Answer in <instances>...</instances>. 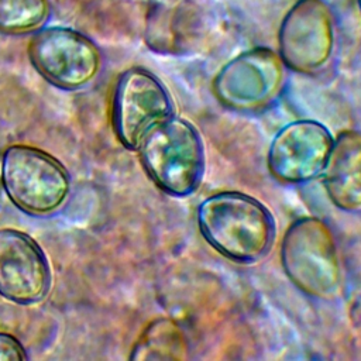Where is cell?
<instances>
[{
  "mask_svg": "<svg viewBox=\"0 0 361 361\" xmlns=\"http://www.w3.org/2000/svg\"><path fill=\"white\" fill-rule=\"evenodd\" d=\"M196 219L207 244L240 264H254L267 257L276 234L271 212L255 197L235 190L203 199Z\"/></svg>",
  "mask_w": 361,
  "mask_h": 361,
  "instance_id": "1",
  "label": "cell"
},
{
  "mask_svg": "<svg viewBox=\"0 0 361 361\" xmlns=\"http://www.w3.org/2000/svg\"><path fill=\"white\" fill-rule=\"evenodd\" d=\"M281 262L288 279L305 295L331 300L341 292L343 269L334 234L314 216L296 219L281 243Z\"/></svg>",
  "mask_w": 361,
  "mask_h": 361,
  "instance_id": "2",
  "label": "cell"
},
{
  "mask_svg": "<svg viewBox=\"0 0 361 361\" xmlns=\"http://www.w3.org/2000/svg\"><path fill=\"white\" fill-rule=\"evenodd\" d=\"M138 151L147 175L165 193L185 197L199 188L206 155L190 121L172 116L144 138Z\"/></svg>",
  "mask_w": 361,
  "mask_h": 361,
  "instance_id": "3",
  "label": "cell"
},
{
  "mask_svg": "<svg viewBox=\"0 0 361 361\" xmlns=\"http://www.w3.org/2000/svg\"><path fill=\"white\" fill-rule=\"evenodd\" d=\"M1 183L14 206L32 216L55 212L71 188L65 166L52 155L30 145H11L4 151Z\"/></svg>",
  "mask_w": 361,
  "mask_h": 361,
  "instance_id": "4",
  "label": "cell"
},
{
  "mask_svg": "<svg viewBox=\"0 0 361 361\" xmlns=\"http://www.w3.org/2000/svg\"><path fill=\"white\" fill-rule=\"evenodd\" d=\"M285 65L269 48L244 51L221 66L213 79V93L220 104L254 113L274 104L283 89Z\"/></svg>",
  "mask_w": 361,
  "mask_h": 361,
  "instance_id": "5",
  "label": "cell"
},
{
  "mask_svg": "<svg viewBox=\"0 0 361 361\" xmlns=\"http://www.w3.org/2000/svg\"><path fill=\"white\" fill-rule=\"evenodd\" d=\"M172 116V99L152 72L133 66L118 76L111 120L114 133L126 148L138 149L144 138Z\"/></svg>",
  "mask_w": 361,
  "mask_h": 361,
  "instance_id": "6",
  "label": "cell"
},
{
  "mask_svg": "<svg viewBox=\"0 0 361 361\" xmlns=\"http://www.w3.org/2000/svg\"><path fill=\"white\" fill-rule=\"evenodd\" d=\"M28 56L47 82L63 90L86 86L102 66L97 45L85 34L66 27L37 30L28 44Z\"/></svg>",
  "mask_w": 361,
  "mask_h": 361,
  "instance_id": "7",
  "label": "cell"
},
{
  "mask_svg": "<svg viewBox=\"0 0 361 361\" xmlns=\"http://www.w3.org/2000/svg\"><path fill=\"white\" fill-rule=\"evenodd\" d=\"M334 47V23L324 0H296L285 13L278 30V55L285 68L312 75L330 61Z\"/></svg>",
  "mask_w": 361,
  "mask_h": 361,
  "instance_id": "8",
  "label": "cell"
},
{
  "mask_svg": "<svg viewBox=\"0 0 361 361\" xmlns=\"http://www.w3.org/2000/svg\"><path fill=\"white\" fill-rule=\"evenodd\" d=\"M333 141L329 128L319 121H290L271 141L267 154L268 169L282 183L310 182L322 175Z\"/></svg>",
  "mask_w": 361,
  "mask_h": 361,
  "instance_id": "9",
  "label": "cell"
},
{
  "mask_svg": "<svg viewBox=\"0 0 361 361\" xmlns=\"http://www.w3.org/2000/svg\"><path fill=\"white\" fill-rule=\"evenodd\" d=\"M51 285L47 258L25 233L0 230V295L20 305L42 300Z\"/></svg>",
  "mask_w": 361,
  "mask_h": 361,
  "instance_id": "10",
  "label": "cell"
},
{
  "mask_svg": "<svg viewBox=\"0 0 361 361\" xmlns=\"http://www.w3.org/2000/svg\"><path fill=\"white\" fill-rule=\"evenodd\" d=\"M320 176L336 207L361 210V133L345 130L334 138Z\"/></svg>",
  "mask_w": 361,
  "mask_h": 361,
  "instance_id": "11",
  "label": "cell"
},
{
  "mask_svg": "<svg viewBox=\"0 0 361 361\" xmlns=\"http://www.w3.org/2000/svg\"><path fill=\"white\" fill-rule=\"evenodd\" d=\"M188 357V341L180 326L168 317L151 322L135 341L131 360L175 361Z\"/></svg>",
  "mask_w": 361,
  "mask_h": 361,
  "instance_id": "12",
  "label": "cell"
},
{
  "mask_svg": "<svg viewBox=\"0 0 361 361\" xmlns=\"http://www.w3.org/2000/svg\"><path fill=\"white\" fill-rule=\"evenodd\" d=\"M49 13V0H0V32L20 35L37 31Z\"/></svg>",
  "mask_w": 361,
  "mask_h": 361,
  "instance_id": "13",
  "label": "cell"
},
{
  "mask_svg": "<svg viewBox=\"0 0 361 361\" xmlns=\"http://www.w3.org/2000/svg\"><path fill=\"white\" fill-rule=\"evenodd\" d=\"M28 357L23 344L7 333H0V361H25Z\"/></svg>",
  "mask_w": 361,
  "mask_h": 361,
  "instance_id": "14",
  "label": "cell"
},
{
  "mask_svg": "<svg viewBox=\"0 0 361 361\" xmlns=\"http://www.w3.org/2000/svg\"><path fill=\"white\" fill-rule=\"evenodd\" d=\"M357 1V7H358V11H360V14H361V0H355Z\"/></svg>",
  "mask_w": 361,
  "mask_h": 361,
  "instance_id": "15",
  "label": "cell"
}]
</instances>
